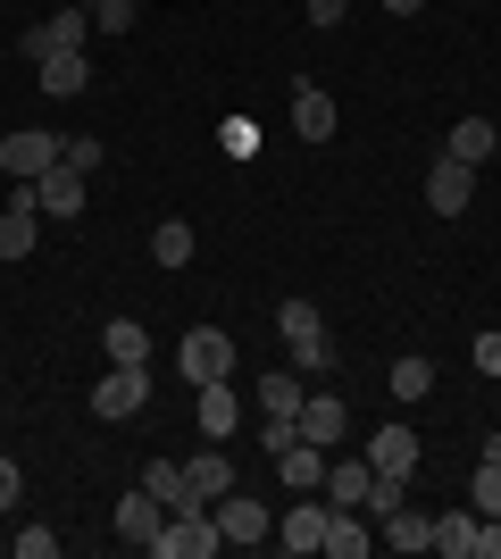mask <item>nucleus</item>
<instances>
[{"mask_svg": "<svg viewBox=\"0 0 501 559\" xmlns=\"http://www.w3.org/2000/svg\"><path fill=\"white\" fill-rule=\"evenodd\" d=\"M210 551H226V526H217V510L210 501H192V510H176L151 535V559H210Z\"/></svg>", "mask_w": 501, "mask_h": 559, "instance_id": "nucleus-1", "label": "nucleus"}, {"mask_svg": "<svg viewBox=\"0 0 501 559\" xmlns=\"http://www.w3.org/2000/svg\"><path fill=\"white\" fill-rule=\"evenodd\" d=\"M68 134H43V126H25V134H0V176H17V185H43L50 167H59Z\"/></svg>", "mask_w": 501, "mask_h": 559, "instance_id": "nucleus-2", "label": "nucleus"}, {"mask_svg": "<svg viewBox=\"0 0 501 559\" xmlns=\"http://www.w3.org/2000/svg\"><path fill=\"white\" fill-rule=\"evenodd\" d=\"M143 409H151V368H118L109 359V376L93 384V418L126 426V418H143Z\"/></svg>", "mask_w": 501, "mask_h": 559, "instance_id": "nucleus-3", "label": "nucleus"}, {"mask_svg": "<svg viewBox=\"0 0 501 559\" xmlns=\"http://www.w3.org/2000/svg\"><path fill=\"white\" fill-rule=\"evenodd\" d=\"M176 376H184V384H217V376H235V334L192 326L184 343H176Z\"/></svg>", "mask_w": 501, "mask_h": 559, "instance_id": "nucleus-4", "label": "nucleus"}, {"mask_svg": "<svg viewBox=\"0 0 501 559\" xmlns=\"http://www.w3.org/2000/svg\"><path fill=\"white\" fill-rule=\"evenodd\" d=\"M84 34H93V9H84V0H68V9H50V25H34V34H25V59L84 50Z\"/></svg>", "mask_w": 501, "mask_h": 559, "instance_id": "nucleus-5", "label": "nucleus"}, {"mask_svg": "<svg viewBox=\"0 0 501 559\" xmlns=\"http://www.w3.org/2000/svg\"><path fill=\"white\" fill-rule=\"evenodd\" d=\"M276 551H326V492H301L285 518H276Z\"/></svg>", "mask_w": 501, "mask_h": 559, "instance_id": "nucleus-6", "label": "nucleus"}, {"mask_svg": "<svg viewBox=\"0 0 501 559\" xmlns=\"http://www.w3.org/2000/svg\"><path fill=\"white\" fill-rule=\"evenodd\" d=\"M210 510H217V526H226V543H267V535H276V518H267V501H260V492H217V501H210Z\"/></svg>", "mask_w": 501, "mask_h": 559, "instance_id": "nucleus-7", "label": "nucleus"}, {"mask_svg": "<svg viewBox=\"0 0 501 559\" xmlns=\"http://www.w3.org/2000/svg\"><path fill=\"white\" fill-rule=\"evenodd\" d=\"M468 201H477V167L443 151V159L427 167V210H434V217H460V210H468Z\"/></svg>", "mask_w": 501, "mask_h": 559, "instance_id": "nucleus-8", "label": "nucleus"}, {"mask_svg": "<svg viewBox=\"0 0 501 559\" xmlns=\"http://www.w3.org/2000/svg\"><path fill=\"white\" fill-rule=\"evenodd\" d=\"M418 460H427V443H418V426H377L368 435V467H384V476H418Z\"/></svg>", "mask_w": 501, "mask_h": 559, "instance_id": "nucleus-9", "label": "nucleus"}, {"mask_svg": "<svg viewBox=\"0 0 501 559\" xmlns=\"http://www.w3.org/2000/svg\"><path fill=\"white\" fill-rule=\"evenodd\" d=\"M192 418H201V435H210V443H226V435H235L242 426V393H235V376H217V384H192Z\"/></svg>", "mask_w": 501, "mask_h": 559, "instance_id": "nucleus-10", "label": "nucleus"}, {"mask_svg": "<svg viewBox=\"0 0 501 559\" xmlns=\"http://www.w3.org/2000/svg\"><path fill=\"white\" fill-rule=\"evenodd\" d=\"M84 201H93V176H84V167H68V159L34 185V210H50V217H84Z\"/></svg>", "mask_w": 501, "mask_h": 559, "instance_id": "nucleus-11", "label": "nucleus"}, {"mask_svg": "<svg viewBox=\"0 0 501 559\" xmlns=\"http://www.w3.org/2000/svg\"><path fill=\"white\" fill-rule=\"evenodd\" d=\"M343 435H351V409H343L334 393H310V401H301V443L343 451Z\"/></svg>", "mask_w": 501, "mask_h": 559, "instance_id": "nucleus-12", "label": "nucleus"}, {"mask_svg": "<svg viewBox=\"0 0 501 559\" xmlns=\"http://www.w3.org/2000/svg\"><path fill=\"white\" fill-rule=\"evenodd\" d=\"M368 551H377L368 510H334V501H326V559H368Z\"/></svg>", "mask_w": 501, "mask_h": 559, "instance_id": "nucleus-13", "label": "nucleus"}, {"mask_svg": "<svg viewBox=\"0 0 501 559\" xmlns=\"http://www.w3.org/2000/svg\"><path fill=\"white\" fill-rule=\"evenodd\" d=\"M301 401H310V384L293 368H267L260 384H251V409H260V418H301Z\"/></svg>", "mask_w": 501, "mask_h": 559, "instance_id": "nucleus-14", "label": "nucleus"}, {"mask_svg": "<svg viewBox=\"0 0 501 559\" xmlns=\"http://www.w3.org/2000/svg\"><path fill=\"white\" fill-rule=\"evenodd\" d=\"M377 535H384V551H434V518L402 501V510H384V518H377Z\"/></svg>", "mask_w": 501, "mask_h": 559, "instance_id": "nucleus-15", "label": "nucleus"}, {"mask_svg": "<svg viewBox=\"0 0 501 559\" xmlns=\"http://www.w3.org/2000/svg\"><path fill=\"white\" fill-rule=\"evenodd\" d=\"M143 492H151V501H159L167 518L201 501V492H192V476H184V467H176V460H143Z\"/></svg>", "mask_w": 501, "mask_h": 559, "instance_id": "nucleus-16", "label": "nucleus"}, {"mask_svg": "<svg viewBox=\"0 0 501 559\" xmlns=\"http://www.w3.org/2000/svg\"><path fill=\"white\" fill-rule=\"evenodd\" d=\"M159 526H167V510L151 501L143 485H134V492H118V543H143V551H151V535H159Z\"/></svg>", "mask_w": 501, "mask_h": 559, "instance_id": "nucleus-17", "label": "nucleus"}, {"mask_svg": "<svg viewBox=\"0 0 501 559\" xmlns=\"http://www.w3.org/2000/svg\"><path fill=\"white\" fill-rule=\"evenodd\" d=\"M293 134L301 142H334V100L318 84H293Z\"/></svg>", "mask_w": 501, "mask_h": 559, "instance_id": "nucleus-18", "label": "nucleus"}, {"mask_svg": "<svg viewBox=\"0 0 501 559\" xmlns=\"http://www.w3.org/2000/svg\"><path fill=\"white\" fill-rule=\"evenodd\" d=\"M368 476H377L368 460H326V485L318 492H326L334 510H359V501H368Z\"/></svg>", "mask_w": 501, "mask_h": 559, "instance_id": "nucleus-19", "label": "nucleus"}, {"mask_svg": "<svg viewBox=\"0 0 501 559\" xmlns=\"http://www.w3.org/2000/svg\"><path fill=\"white\" fill-rule=\"evenodd\" d=\"M326 460H334V451H318V443H293V451H276V476H285L293 492H318V485H326Z\"/></svg>", "mask_w": 501, "mask_h": 559, "instance_id": "nucleus-20", "label": "nucleus"}, {"mask_svg": "<svg viewBox=\"0 0 501 559\" xmlns=\"http://www.w3.org/2000/svg\"><path fill=\"white\" fill-rule=\"evenodd\" d=\"M84 84H93V59H84V50H59V59H43V93H50V100H75Z\"/></svg>", "mask_w": 501, "mask_h": 559, "instance_id": "nucleus-21", "label": "nucleus"}, {"mask_svg": "<svg viewBox=\"0 0 501 559\" xmlns=\"http://www.w3.org/2000/svg\"><path fill=\"white\" fill-rule=\"evenodd\" d=\"M477 526H485L477 510H443L434 518V551L443 559H477Z\"/></svg>", "mask_w": 501, "mask_h": 559, "instance_id": "nucleus-22", "label": "nucleus"}, {"mask_svg": "<svg viewBox=\"0 0 501 559\" xmlns=\"http://www.w3.org/2000/svg\"><path fill=\"white\" fill-rule=\"evenodd\" d=\"M493 142H501V126H493V117H460V126H452V159L485 167V159H493Z\"/></svg>", "mask_w": 501, "mask_h": 559, "instance_id": "nucleus-23", "label": "nucleus"}, {"mask_svg": "<svg viewBox=\"0 0 501 559\" xmlns=\"http://www.w3.org/2000/svg\"><path fill=\"white\" fill-rule=\"evenodd\" d=\"M100 343H109V359H118V368H151V334L134 326V318H109V326H100Z\"/></svg>", "mask_w": 501, "mask_h": 559, "instance_id": "nucleus-24", "label": "nucleus"}, {"mask_svg": "<svg viewBox=\"0 0 501 559\" xmlns=\"http://www.w3.org/2000/svg\"><path fill=\"white\" fill-rule=\"evenodd\" d=\"M184 476H192V492H201V501H217V492H235V460H226V451H201V460H184Z\"/></svg>", "mask_w": 501, "mask_h": 559, "instance_id": "nucleus-25", "label": "nucleus"}, {"mask_svg": "<svg viewBox=\"0 0 501 559\" xmlns=\"http://www.w3.org/2000/svg\"><path fill=\"white\" fill-rule=\"evenodd\" d=\"M192 251H201V242H192V226H184V217L151 226V259H159V267H192Z\"/></svg>", "mask_w": 501, "mask_h": 559, "instance_id": "nucleus-26", "label": "nucleus"}, {"mask_svg": "<svg viewBox=\"0 0 501 559\" xmlns=\"http://www.w3.org/2000/svg\"><path fill=\"white\" fill-rule=\"evenodd\" d=\"M393 393H402V401H427L434 393V359H418V350L393 359Z\"/></svg>", "mask_w": 501, "mask_h": 559, "instance_id": "nucleus-27", "label": "nucleus"}, {"mask_svg": "<svg viewBox=\"0 0 501 559\" xmlns=\"http://www.w3.org/2000/svg\"><path fill=\"white\" fill-rule=\"evenodd\" d=\"M468 510H477V518H501V467H493V460L468 476Z\"/></svg>", "mask_w": 501, "mask_h": 559, "instance_id": "nucleus-28", "label": "nucleus"}, {"mask_svg": "<svg viewBox=\"0 0 501 559\" xmlns=\"http://www.w3.org/2000/svg\"><path fill=\"white\" fill-rule=\"evenodd\" d=\"M402 485H409V476H384V467L368 476V501H359V510H368V526H377L384 510H402Z\"/></svg>", "mask_w": 501, "mask_h": 559, "instance_id": "nucleus-29", "label": "nucleus"}, {"mask_svg": "<svg viewBox=\"0 0 501 559\" xmlns=\"http://www.w3.org/2000/svg\"><path fill=\"white\" fill-rule=\"evenodd\" d=\"M301 443V418H260V451L276 460V451H293Z\"/></svg>", "mask_w": 501, "mask_h": 559, "instance_id": "nucleus-30", "label": "nucleus"}, {"mask_svg": "<svg viewBox=\"0 0 501 559\" xmlns=\"http://www.w3.org/2000/svg\"><path fill=\"white\" fill-rule=\"evenodd\" d=\"M217 142H226L235 159H251V151H260V126H251V117H226V126H217Z\"/></svg>", "mask_w": 501, "mask_h": 559, "instance_id": "nucleus-31", "label": "nucleus"}, {"mask_svg": "<svg viewBox=\"0 0 501 559\" xmlns=\"http://www.w3.org/2000/svg\"><path fill=\"white\" fill-rule=\"evenodd\" d=\"M59 159H68V167H84V176H93V167L109 159V151H100V134H68V151H59Z\"/></svg>", "mask_w": 501, "mask_h": 559, "instance_id": "nucleus-32", "label": "nucleus"}, {"mask_svg": "<svg viewBox=\"0 0 501 559\" xmlns=\"http://www.w3.org/2000/svg\"><path fill=\"white\" fill-rule=\"evenodd\" d=\"M50 551H59V535H50V526H25V535H17V559H50Z\"/></svg>", "mask_w": 501, "mask_h": 559, "instance_id": "nucleus-33", "label": "nucleus"}, {"mask_svg": "<svg viewBox=\"0 0 501 559\" xmlns=\"http://www.w3.org/2000/svg\"><path fill=\"white\" fill-rule=\"evenodd\" d=\"M468 359H477V376H501V334H477V343H468Z\"/></svg>", "mask_w": 501, "mask_h": 559, "instance_id": "nucleus-34", "label": "nucleus"}, {"mask_svg": "<svg viewBox=\"0 0 501 559\" xmlns=\"http://www.w3.org/2000/svg\"><path fill=\"white\" fill-rule=\"evenodd\" d=\"M17 492H25V467H17V460H0V510H17Z\"/></svg>", "mask_w": 501, "mask_h": 559, "instance_id": "nucleus-35", "label": "nucleus"}, {"mask_svg": "<svg viewBox=\"0 0 501 559\" xmlns=\"http://www.w3.org/2000/svg\"><path fill=\"white\" fill-rule=\"evenodd\" d=\"M477 559H501V518H485V526H477Z\"/></svg>", "mask_w": 501, "mask_h": 559, "instance_id": "nucleus-36", "label": "nucleus"}, {"mask_svg": "<svg viewBox=\"0 0 501 559\" xmlns=\"http://www.w3.org/2000/svg\"><path fill=\"white\" fill-rule=\"evenodd\" d=\"M343 9L351 0H310V25H343Z\"/></svg>", "mask_w": 501, "mask_h": 559, "instance_id": "nucleus-37", "label": "nucleus"}, {"mask_svg": "<svg viewBox=\"0 0 501 559\" xmlns=\"http://www.w3.org/2000/svg\"><path fill=\"white\" fill-rule=\"evenodd\" d=\"M418 9H427V0H384V17H418Z\"/></svg>", "mask_w": 501, "mask_h": 559, "instance_id": "nucleus-38", "label": "nucleus"}, {"mask_svg": "<svg viewBox=\"0 0 501 559\" xmlns=\"http://www.w3.org/2000/svg\"><path fill=\"white\" fill-rule=\"evenodd\" d=\"M477 460H493V467H501V426H493V435H485V451H477Z\"/></svg>", "mask_w": 501, "mask_h": 559, "instance_id": "nucleus-39", "label": "nucleus"}]
</instances>
